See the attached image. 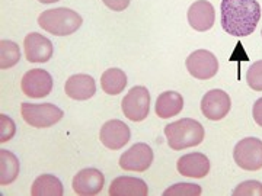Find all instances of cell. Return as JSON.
Listing matches in <instances>:
<instances>
[{"instance_id": "8", "label": "cell", "mask_w": 262, "mask_h": 196, "mask_svg": "<svg viewBox=\"0 0 262 196\" xmlns=\"http://www.w3.org/2000/svg\"><path fill=\"white\" fill-rule=\"evenodd\" d=\"M187 70L198 80H208L219 71V61L211 51L196 50L187 58Z\"/></svg>"}, {"instance_id": "17", "label": "cell", "mask_w": 262, "mask_h": 196, "mask_svg": "<svg viewBox=\"0 0 262 196\" xmlns=\"http://www.w3.org/2000/svg\"><path fill=\"white\" fill-rule=\"evenodd\" d=\"M108 192L111 196H146L149 193V187L141 179L121 176L114 179Z\"/></svg>"}, {"instance_id": "16", "label": "cell", "mask_w": 262, "mask_h": 196, "mask_svg": "<svg viewBox=\"0 0 262 196\" xmlns=\"http://www.w3.org/2000/svg\"><path fill=\"white\" fill-rule=\"evenodd\" d=\"M64 92L75 101H88L96 93V83L92 76L75 75L67 79Z\"/></svg>"}, {"instance_id": "5", "label": "cell", "mask_w": 262, "mask_h": 196, "mask_svg": "<svg viewBox=\"0 0 262 196\" xmlns=\"http://www.w3.org/2000/svg\"><path fill=\"white\" fill-rule=\"evenodd\" d=\"M125 118L133 122L144 121L149 116L150 93L144 86H136L124 96L121 103Z\"/></svg>"}, {"instance_id": "10", "label": "cell", "mask_w": 262, "mask_h": 196, "mask_svg": "<svg viewBox=\"0 0 262 196\" xmlns=\"http://www.w3.org/2000/svg\"><path fill=\"white\" fill-rule=\"evenodd\" d=\"M153 163V150L147 144L139 142L122 153L120 157V167L127 172H146Z\"/></svg>"}, {"instance_id": "26", "label": "cell", "mask_w": 262, "mask_h": 196, "mask_svg": "<svg viewBox=\"0 0 262 196\" xmlns=\"http://www.w3.org/2000/svg\"><path fill=\"white\" fill-rule=\"evenodd\" d=\"M15 122L10 119L8 115H0V142H6L15 135Z\"/></svg>"}, {"instance_id": "15", "label": "cell", "mask_w": 262, "mask_h": 196, "mask_svg": "<svg viewBox=\"0 0 262 196\" xmlns=\"http://www.w3.org/2000/svg\"><path fill=\"white\" fill-rule=\"evenodd\" d=\"M177 167L182 176L203 179L210 172V160L203 153H189L178 160Z\"/></svg>"}, {"instance_id": "28", "label": "cell", "mask_w": 262, "mask_h": 196, "mask_svg": "<svg viewBox=\"0 0 262 196\" xmlns=\"http://www.w3.org/2000/svg\"><path fill=\"white\" fill-rule=\"evenodd\" d=\"M252 115L255 122H256L259 127H262V97L261 99H258V101L255 102V105H253Z\"/></svg>"}, {"instance_id": "19", "label": "cell", "mask_w": 262, "mask_h": 196, "mask_svg": "<svg viewBox=\"0 0 262 196\" xmlns=\"http://www.w3.org/2000/svg\"><path fill=\"white\" fill-rule=\"evenodd\" d=\"M32 196H63V185L53 175H41L32 183Z\"/></svg>"}, {"instance_id": "1", "label": "cell", "mask_w": 262, "mask_h": 196, "mask_svg": "<svg viewBox=\"0 0 262 196\" xmlns=\"http://www.w3.org/2000/svg\"><path fill=\"white\" fill-rule=\"evenodd\" d=\"M222 28L233 37H248L261 19V6L256 0H222Z\"/></svg>"}, {"instance_id": "27", "label": "cell", "mask_w": 262, "mask_h": 196, "mask_svg": "<svg viewBox=\"0 0 262 196\" xmlns=\"http://www.w3.org/2000/svg\"><path fill=\"white\" fill-rule=\"evenodd\" d=\"M102 2L106 8H110L114 12H122L130 5V0H102Z\"/></svg>"}, {"instance_id": "14", "label": "cell", "mask_w": 262, "mask_h": 196, "mask_svg": "<svg viewBox=\"0 0 262 196\" xmlns=\"http://www.w3.org/2000/svg\"><path fill=\"white\" fill-rule=\"evenodd\" d=\"M214 8L207 0H196L188 9V22L195 31L204 32L211 29L214 25Z\"/></svg>"}, {"instance_id": "11", "label": "cell", "mask_w": 262, "mask_h": 196, "mask_svg": "<svg viewBox=\"0 0 262 196\" xmlns=\"http://www.w3.org/2000/svg\"><path fill=\"white\" fill-rule=\"evenodd\" d=\"M131 132L127 124L120 119H111L105 122L99 132V140L106 149L120 150L130 141Z\"/></svg>"}, {"instance_id": "6", "label": "cell", "mask_w": 262, "mask_h": 196, "mask_svg": "<svg viewBox=\"0 0 262 196\" xmlns=\"http://www.w3.org/2000/svg\"><path fill=\"white\" fill-rule=\"evenodd\" d=\"M236 164L244 170L256 172L262 168V141L249 137L241 140L233 150Z\"/></svg>"}, {"instance_id": "25", "label": "cell", "mask_w": 262, "mask_h": 196, "mask_svg": "<svg viewBox=\"0 0 262 196\" xmlns=\"http://www.w3.org/2000/svg\"><path fill=\"white\" fill-rule=\"evenodd\" d=\"M234 196H262V183L256 182V180H248L241 183L239 186L233 190Z\"/></svg>"}, {"instance_id": "21", "label": "cell", "mask_w": 262, "mask_h": 196, "mask_svg": "<svg viewBox=\"0 0 262 196\" xmlns=\"http://www.w3.org/2000/svg\"><path fill=\"white\" fill-rule=\"evenodd\" d=\"M101 86L108 94H120L127 86V76L120 68L105 70L101 76Z\"/></svg>"}, {"instance_id": "7", "label": "cell", "mask_w": 262, "mask_h": 196, "mask_svg": "<svg viewBox=\"0 0 262 196\" xmlns=\"http://www.w3.org/2000/svg\"><path fill=\"white\" fill-rule=\"evenodd\" d=\"M20 89L24 94L34 99H41L51 93L53 77L42 68H32L27 71L20 80Z\"/></svg>"}, {"instance_id": "12", "label": "cell", "mask_w": 262, "mask_h": 196, "mask_svg": "<svg viewBox=\"0 0 262 196\" xmlns=\"http://www.w3.org/2000/svg\"><path fill=\"white\" fill-rule=\"evenodd\" d=\"M24 48L29 63H47L54 51L51 41L38 32H31L25 37Z\"/></svg>"}, {"instance_id": "22", "label": "cell", "mask_w": 262, "mask_h": 196, "mask_svg": "<svg viewBox=\"0 0 262 196\" xmlns=\"http://www.w3.org/2000/svg\"><path fill=\"white\" fill-rule=\"evenodd\" d=\"M20 60V51H19L18 44L13 41H6L3 39L0 42V67L2 70H8L15 64H18Z\"/></svg>"}, {"instance_id": "30", "label": "cell", "mask_w": 262, "mask_h": 196, "mask_svg": "<svg viewBox=\"0 0 262 196\" xmlns=\"http://www.w3.org/2000/svg\"><path fill=\"white\" fill-rule=\"evenodd\" d=\"M261 35H262V32H261Z\"/></svg>"}, {"instance_id": "4", "label": "cell", "mask_w": 262, "mask_h": 196, "mask_svg": "<svg viewBox=\"0 0 262 196\" xmlns=\"http://www.w3.org/2000/svg\"><path fill=\"white\" fill-rule=\"evenodd\" d=\"M24 121L34 128H48L63 118V111L53 103H28L20 105Z\"/></svg>"}, {"instance_id": "29", "label": "cell", "mask_w": 262, "mask_h": 196, "mask_svg": "<svg viewBox=\"0 0 262 196\" xmlns=\"http://www.w3.org/2000/svg\"><path fill=\"white\" fill-rule=\"evenodd\" d=\"M38 2H41V3H46V5H48V3H56V2H58V0H38Z\"/></svg>"}, {"instance_id": "13", "label": "cell", "mask_w": 262, "mask_h": 196, "mask_svg": "<svg viewBox=\"0 0 262 196\" xmlns=\"http://www.w3.org/2000/svg\"><path fill=\"white\" fill-rule=\"evenodd\" d=\"M105 185V178L98 168H83L73 178V190L80 196L98 195Z\"/></svg>"}, {"instance_id": "23", "label": "cell", "mask_w": 262, "mask_h": 196, "mask_svg": "<svg viewBox=\"0 0 262 196\" xmlns=\"http://www.w3.org/2000/svg\"><path fill=\"white\" fill-rule=\"evenodd\" d=\"M203 189L200 185L194 183H177L163 192V196H198Z\"/></svg>"}, {"instance_id": "3", "label": "cell", "mask_w": 262, "mask_h": 196, "mask_svg": "<svg viewBox=\"0 0 262 196\" xmlns=\"http://www.w3.org/2000/svg\"><path fill=\"white\" fill-rule=\"evenodd\" d=\"M82 23H83L82 16L75 10L67 8L44 10L38 16V25L44 31L57 37L72 35L82 27Z\"/></svg>"}, {"instance_id": "2", "label": "cell", "mask_w": 262, "mask_h": 196, "mask_svg": "<svg viewBox=\"0 0 262 196\" xmlns=\"http://www.w3.org/2000/svg\"><path fill=\"white\" fill-rule=\"evenodd\" d=\"M165 135L172 150H185L200 145L204 140V127L195 119L184 118L165 127Z\"/></svg>"}, {"instance_id": "20", "label": "cell", "mask_w": 262, "mask_h": 196, "mask_svg": "<svg viewBox=\"0 0 262 196\" xmlns=\"http://www.w3.org/2000/svg\"><path fill=\"white\" fill-rule=\"evenodd\" d=\"M19 175V161L8 150H0V185L8 186Z\"/></svg>"}, {"instance_id": "9", "label": "cell", "mask_w": 262, "mask_h": 196, "mask_svg": "<svg viewBox=\"0 0 262 196\" xmlns=\"http://www.w3.org/2000/svg\"><path fill=\"white\" fill-rule=\"evenodd\" d=\"M232 108L230 96L222 89H213L207 92L201 101V112L210 121H220Z\"/></svg>"}, {"instance_id": "18", "label": "cell", "mask_w": 262, "mask_h": 196, "mask_svg": "<svg viewBox=\"0 0 262 196\" xmlns=\"http://www.w3.org/2000/svg\"><path fill=\"white\" fill-rule=\"evenodd\" d=\"M184 108V99L178 92H163L158 96L156 101V115L162 119H168L172 116H177Z\"/></svg>"}, {"instance_id": "24", "label": "cell", "mask_w": 262, "mask_h": 196, "mask_svg": "<svg viewBox=\"0 0 262 196\" xmlns=\"http://www.w3.org/2000/svg\"><path fill=\"white\" fill-rule=\"evenodd\" d=\"M246 82L249 84V87L256 90V92H262V60L253 63L248 73H246Z\"/></svg>"}]
</instances>
